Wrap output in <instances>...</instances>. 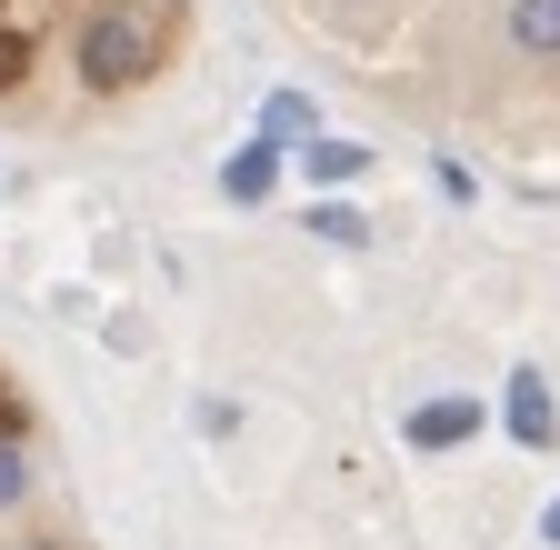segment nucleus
<instances>
[{"instance_id":"9","label":"nucleus","mask_w":560,"mask_h":550,"mask_svg":"<svg viewBox=\"0 0 560 550\" xmlns=\"http://www.w3.org/2000/svg\"><path fill=\"white\" fill-rule=\"evenodd\" d=\"M21 491V450H11V431H0V501Z\"/></svg>"},{"instance_id":"8","label":"nucleus","mask_w":560,"mask_h":550,"mask_svg":"<svg viewBox=\"0 0 560 550\" xmlns=\"http://www.w3.org/2000/svg\"><path fill=\"white\" fill-rule=\"evenodd\" d=\"M311 231H320V241H340V250H361V241H371V221H361V211H330V200L311 211Z\"/></svg>"},{"instance_id":"3","label":"nucleus","mask_w":560,"mask_h":550,"mask_svg":"<svg viewBox=\"0 0 560 550\" xmlns=\"http://www.w3.org/2000/svg\"><path fill=\"white\" fill-rule=\"evenodd\" d=\"M470 431H480V400H460V390L410 410V441H420V450H451V441H470Z\"/></svg>"},{"instance_id":"10","label":"nucleus","mask_w":560,"mask_h":550,"mask_svg":"<svg viewBox=\"0 0 560 550\" xmlns=\"http://www.w3.org/2000/svg\"><path fill=\"white\" fill-rule=\"evenodd\" d=\"M11 81H21V40L0 31V91H11Z\"/></svg>"},{"instance_id":"5","label":"nucleus","mask_w":560,"mask_h":550,"mask_svg":"<svg viewBox=\"0 0 560 550\" xmlns=\"http://www.w3.org/2000/svg\"><path fill=\"white\" fill-rule=\"evenodd\" d=\"M270 180H280V141H250V151L221 171V190H231V200H260Z\"/></svg>"},{"instance_id":"2","label":"nucleus","mask_w":560,"mask_h":550,"mask_svg":"<svg viewBox=\"0 0 560 550\" xmlns=\"http://www.w3.org/2000/svg\"><path fill=\"white\" fill-rule=\"evenodd\" d=\"M501 421H511V441H521V450H550V441H560V410H550V381H540L530 361H521V371H511V390H501Z\"/></svg>"},{"instance_id":"7","label":"nucleus","mask_w":560,"mask_h":550,"mask_svg":"<svg viewBox=\"0 0 560 550\" xmlns=\"http://www.w3.org/2000/svg\"><path fill=\"white\" fill-rule=\"evenodd\" d=\"M511 40L521 50H560V0H521V11H511Z\"/></svg>"},{"instance_id":"1","label":"nucleus","mask_w":560,"mask_h":550,"mask_svg":"<svg viewBox=\"0 0 560 550\" xmlns=\"http://www.w3.org/2000/svg\"><path fill=\"white\" fill-rule=\"evenodd\" d=\"M171 0H120V11H101L91 21V40H81V71H91V91H130V81H151L161 60H171Z\"/></svg>"},{"instance_id":"6","label":"nucleus","mask_w":560,"mask_h":550,"mask_svg":"<svg viewBox=\"0 0 560 550\" xmlns=\"http://www.w3.org/2000/svg\"><path fill=\"white\" fill-rule=\"evenodd\" d=\"M301 161H311V180H361V171H371V151H361V141H311Z\"/></svg>"},{"instance_id":"11","label":"nucleus","mask_w":560,"mask_h":550,"mask_svg":"<svg viewBox=\"0 0 560 550\" xmlns=\"http://www.w3.org/2000/svg\"><path fill=\"white\" fill-rule=\"evenodd\" d=\"M540 540H550V550H560V501H550V511H540Z\"/></svg>"},{"instance_id":"4","label":"nucleus","mask_w":560,"mask_h":550,"mask_svg":"<svg viewBox=\"0 0 560 550\" xmlns=\"http://www.w3.org/2000/svg\"><path fill=\"white\" fill-rule=\"evenodd\" d=\"M311 120H320V110H311V91H270V101H260V141L311 151Z\"/></svg>"}]
</instances>
